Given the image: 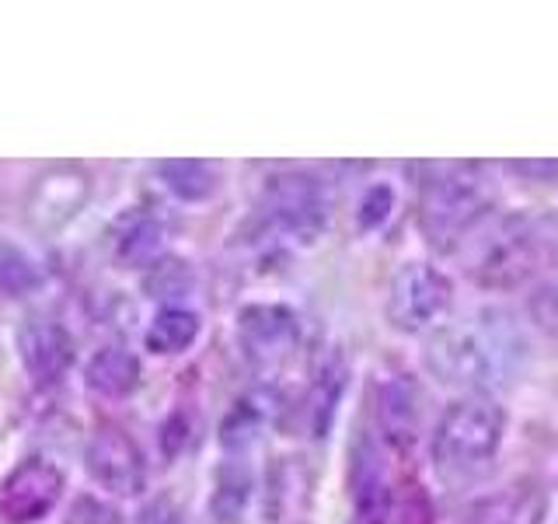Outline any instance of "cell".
I'll return each mask as SVG.
<instances>
[{
	"mask_svg": "<svg viewBox=\"0 0 558 524\" xmlns=\"http://www.w3.org/2000/svg\"><path fill=\"white\" fill-rule=\"evenodd\" d=\"M39 266L17 249V245H4L0 241V294L22 297L32 287H39Z\"/></svg>",
	"mask_w": 558,
	"mask_h": 524,
	"instance_id": "cell-19",
	"label": "cell"
},
{
	"mask_svg": "<svg viewBox=\"0 0 558 524\" xmlns=\"http://www.w3.org/2000/svg\"><path fill=\"white\" fill-rule=\"evenodd\" d=\"M63 472L46 458H25L0 489V511L11 524H32L52 511L60 500Z\"/></svg>",
	"mask_w": 558,
	"mask_h": 524,
	"instance_id": "cell-7",
	"label": "cell"
},
{
	"mask_svg": "<svg viewBox=\"0 0 558 524\" xmlns=\"http://www.w3.org/2000/svg\"><path fill=\"white\" fill-rule=\"evenodd\" d=\"M266 214L283 227L287 235L314 241L328 224V192L325 186L304 171L276 175L266 186Z\"/></svg>",
	"mask_w": 558,
	"mask_h": 524,
	"instance_id": "cell-6",
	"label": "cell"
},
{
	"mask_svg": "<svg viewBox=\"0 0 558 524\" xmlns=\"http://www.w3.org/2000/svg\"><path fill=\"white\" fill-rule=\"evenodd\" d=\"M238 332L244 354L258 367H276L290 357L296 346V314L283 305H252L238 314Z\"/></svg>",
	"mask_w": 558,
	"mask_h": 524,
	"instance_id": "cell-9",
	"label": "cell"
},
{
	"mask_svg": "<svg viewBox=\"0 0 558 524\" xmlns=\"http://www.w3.org/2000/svg\"><path fill=\"white\" fill-rule=\"evenodd\" d=\"M157 245H161V227L154 221H140L136 227H130V231L122 235L119 255L126 262H147L157 252Z\"/></svg>",
	"mask_w": 558,
	"mask_h": 524,
	"instance_id": "cell-21",
	"label": "cell"
},
{
	"mask_svg": "<svg viewBox=\"0 0 558 524\" xmlns=\"http://www.w3.org/2000/svg\"><path fill=\"white\" fill-rule=\"evenodd\" d=\"M63 524H122V517L109 503H101L95 497H77Z\"/></svg>",
	"mask_w": 558,
	"mask_h": 524,
	"instance_id": "cell-24",
	"label": "cell"
},
{
	"mask_svg": "<svg viewBox=\"0 0 558 524\" xmlns=\"http://www.w3.org/2000/svg\"><path fill=\"white\" fill-rule=\"evenodd\" d=\"M252 497V479L248 472L238 468V465H227L220 472V483H217V493H214V514L220 524H238L244 507H248Z\"/></svg>",
	"mask_w": 558,
	"mask_h": 524,
	"instance_id": "cell-18",
	"label": "cell"
},
{
	"mask_svg": "<svg viewBox=\"0 0 558 524\" xmlns=\"http://www.w3.org/2000/svg\"><path fill=\"white\" fill-rule=\"evenodd\" d=\"M374 524H433V503L426 497V489L418 483L398 479V486L384 493Z\"/></svg>",
	"mask_w": 558,
	"mask_h": 524,
	"instance_id": "cell-15",
	"label": "cell"
},
{
	"mask_svg": "<svg viewBox=\"0 0 558 524\" xmlns=\"http://www.w3.org/2000/svg\"><path fill=\"white\" fill-rule=\"evenodd\" d=\"M453 287L450 279L426 266V262H405L388 290V322L398 332H423L450 311Z\"/></svg>",
	"mask_w": 558,
	"mask_h": 524,
	"instance_id": "cell-5",
	"label": "cell"
},
{
	"mask_svg": "<svg viewBox=\"0 0 558 524\" xmlns=\"http://www.w3.org/2000/svg\"><path fill=\"white\" fill-rule=\"evenodd\" d=\"M527 364V340L499 311L444 325L426 346V367L444 384L468 392L506 389Z\"/></svg>",
	"mask_w": 558,
	"mask_h": 524,
	"instance_id": "cell-1",
	"label": "cell"
},
{
	"mask_svg": "<svg viewBox=\"0 0 558 524\" xmlns=\"http://www.w3.org/2000/svg\"><path fill=\"white\" fill-rule=\"evenodd\" d=\"M391 206H395V192L388 186H374L371 192H366L363 203H360V227L363 231H374V227H380L384 221H388Z\"/></svg>",
	"mask_w": 558,
	"mask_h": 524,
	"instance_id": "cell-23",
	"label": "cell"
},
{
	"mask_svg": "<svg viewBox=\"0 0 558 524\" xmlns=\"http://www.w3.org/2000/svg\"><path fill=\"white\" fill-rule=\"evenodd\" d=\"M418 389L415 381L409 378H398L388 381L380 389V430H384V441L398 451H412L415 448V437H418Z\"/></svg>",
	"mask_w": 558,
	"mask_h": 524,
	"instance_id": "cell-12",
	"label": "cell"
},
{
	"mask_svg": "<svg viewBox=\"0 0 558 524\" xmlns=\"http://www.w3.org/2000/svg\"><path fill=\"white\" fill-rule=\"evenodd\" d=\"M199 336V319L185 308H165L157 311V319L147 329V349L157 357L182 354Z\"/></svg>",
	"mask_w": 558,
	"mask_h": 524,
	"instance_id": "cell-17",
	"label": "cell"
},
{
	"mask_svg": "<svg viewBox=\"0 0 558 524\" xmlns=\"http://www.w3.org/2000/svg\"><path fill=\"white\" fill-rule=\"evenodd\" d=\"M527 311H531V319L548 332V336L558 340V273L531 294Z\"/></svg>",
	"mask_w": 558,
	"mask_h": 524,
	"instance_id": "cell-22",
	"label": "cell"
},
{
	"mask_svg": "<svg viewBox=\"0 0 558 524\" xmlns=\"http://www.w3.org/2000/svg\"><path fill=\"white\" fill-rule=\"evenodd\" d=\"M87 196V175L81 168H57L35 189L32 200V221H39L46 227H57L63 221L74 217V210Z\"/></svg>",
	"mask_w": 558,
	"mask_h": 524,
	"instance_id": "cell-13",
	"label": "cell"
},
{
	"mask_svg": "<svg viewBox=\"0 0 558 524\" xmlns=\"http://www.w3.org/2000/svg\"><path fill=\"white\" fill-rule=\"evenodd\" d=\"M87 472L105 489H112L119 497H136L147 486V465L144 454L133 444L126 430L105 427L95 433L92 448H87Z\"/></svg>",
	"mask_w": 558,
	"mask_h": 524,
	"instance_id": "cell-8",
	"label": "cell"
},
{
	"mask_svg": "<svg viewBox=\"0 0 558 524\" xmlns=\"http://www.w3.org/2000/svg\"><path fill=\"white\" fill-rule=\"evenodd\" d=\"M555 259L551 221L537 214H506L485 227L468 252V276L485 290H513L548 270Z\"/></svg>",
	"mask_w": 558,
	"mask_h": 524,
	"instance_id": "cell-2",
	"label": "cell"
},
{
	"mask_svg": "<svg viewBox=\"0 0 558 524\" xmlns=\"http://www.w3.org/2000/svg\"><path fill=\"white\" fill-rule=\"evenodd\" d=\"M548 514V493L537 479H517L499 493L471 503L458 524H541Z\"/></svg>",
	"mask_w": 558,
	"mask_h": 524,
	"instance_id": "cell-11",
	"label": "cell"
},
{
	"mask_svg": "<svg viewBox=\"0 0 558 524\" xmlns=\"http://www.w3.org/2000/svg\"><path fill=\"white\" fill-rule=\"evenodd\" d=\"M161 179L185 203H203L217 192V168L209 162H192V157L161 162Z\"/></svg>",
	"mask_w": 558,
	"mask_h": 524,
	"instance_id": "cell-16",
	"label": "cell"
},
{
	"mask_svg": "<svg viewBox=\"0 0 558 524\" xmlns=\"http://www.w3.org/2000/svg\"><path fill=\"white\" fill-rule=\"evenodd\" d=\"M17 354L35 384H52L74 364V340L60 322L35 319L17 332Z\"/></svg>",
	"mask_w": 558,
	"mask_h": 524,
	"instance_id": "cell-10",
	"label": "cell"
},
{
	"mask_svg": "<svg viewBox=\"0 0 558 524\" xmlns=\"http://www.w3.org/2000/svg\"><path fill=\"white\" fill-rule=\"evenodd\" d=\"M87 384L109 398L130 395L140 384V360L126 346H105L87 364Z\"/></svg>",
	"mask_w": 558,
	"mask_h": 524,
	"instance_id": "cell-14",
	"label": "cell"
},
{
	"mask_svg": "<svg viewBox=\"0 0 558 524\" xmlns=\"http://www.w3.org/2000/svg\"><path fill=\"white\" fill-rule=\"evenodd\" d=\"M493 192L482 179V165H426L418 189V227L433 249L450 252L485 221Z\"/></svg>",
	"mask_w": 558,
	"mask_h": 524,
	"instance_id": "cell-4",
	"label": "cell"
},
{
	"mask_svg": "<svg viewBox=\"0 0 558 524\" xmlns=\"http://www.w3.org/2000/svg\"><path fill=\"white\" fill-rule=\"evenodd\" d=\"M506 416L488 398H458L444 409L433 433V468L444 486L464 489L482 479L502 441Z\"/></svg>",
	"mask_w": 558,
	"mask_h": 524,
	"instance_id": "cell-3",
	"label": "cell"
},
{
	"mask_svg": "<svg viewBox=\"0 0 558 524\" xmlns=\"http://www.w3.org/2000/svg\"><path fill=\"white\" fill-rule=\"evenodd\" d=\"M252 430H255V416H252V409H248V406H238L234 416L223 424V444H227V448H241V444L252 437Z\"/></svg>",
	"mask_w": 558,
	"mask_h": 524,
	"instance_id": "cell-25",
	"label": "cell"
},
{
	"mask_svg": "<svg viewBox=\"0 0 558 524\" xmlns=\"http://www.w3.org/2000/svg\"><path fill=\"white\" fill-rule=\"evenodd\" d=\"M136 524H182V517L168 500H154L150 507H144V514H140Z\"/></svg>",
	"mask_w": 558,
	"mask_h": 524,
	"instance_id": "cell-26",
	"label": "cell"
},
{
	"mask_svg": "<svg viewBox=\"0 0 558 524\" xmlns=\"http://www.w3.org/2000/svg\"><path fill=\"white\" fill-rule=\"evenodd\" d=\"M192 287V273L182 259H161L154 262L144 276V290L150 297H182Z\"/></svg>",
	"mask_w": 558,
	"mask_h": 524,
	"instance_id": "cell-20",
	"label": "cell"
}]
</instances>
